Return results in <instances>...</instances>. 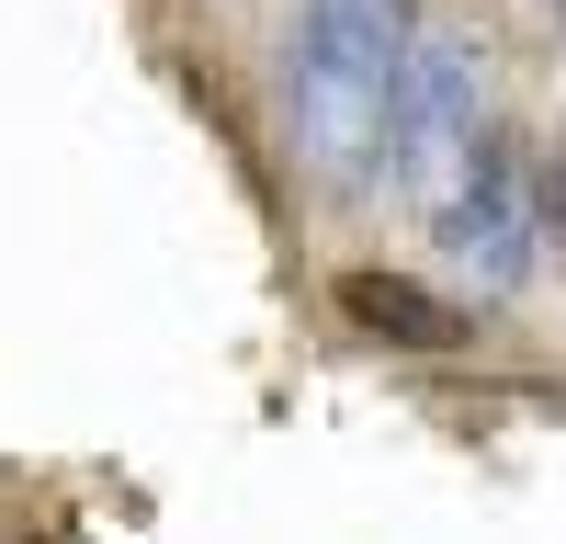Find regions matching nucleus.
<instances>
[{
  "label": "nucleus",
  "mask_w": 566,
  "mask_h": 544,
  "mask_svg": "<svg viewBox=\"0 0 566 544\" xmlns=\"http://www.w3.org/2000/svg\"><path fill=\"white\" fill-rule=\"evenodd\" d=\"M419 34V0H295L283 45V136L328 193H363L386 159V91Z\"/></svg>",
  "instance_id": "f257e3e1"
},
{
  "label": "nucleus",
  "mask_w": 566,
  "mask_h": 544,
  "mask_svg": "<svg viewBox=\"0 0 566 544\" xmlns=\"http://www.w3.org/2000/svg\"><path fill=\"white\" fill-rule=\"evenodd\" d=\"M488 136H499V69H488V34L419 12L408 57H397V91H386V159H374V181H386L408 216H431L453 181L476 170Z\"/></svg>",
  "instance_id": "f03ea898"
},
{
  "label": "nucleus",
  "mask_w": 566,
  "mask_h": 544,
  "mask_svg": "<svg viewBox=\"0 0 566 544\" xmlns=\"http://www.w3.org/2000/svg\"><path fill=\"white\" fill-rule=\"evenodd\" d=\"M544 216H555L544 205V170L510 148V136H488L476 170H464L419 227H431V261L453 272L464 306H510V295L533 284V261H544Z\"/></svg>",
  "instance_id": "7ed1b4c3"
},
{
  "label": "nucleus",
  "mask_w": 566,
  "mask_h": 544,
  "mask_svg": "<svg viewBox=\"0 0 566 544\" xmlns=\"http://www.w3.org/2000/svg\"><path fill=\"white\" fill-rule=\"evenodd\" d=\"M340 317L363 341H386V352H419V363H442V352H464V295H442V284H419V272H374V261H352L340 272Z\"/></svg>",
  "instance_id": "20e7f679"
},
{
  "label": "nucleus",
  "mask_w": 566,
  "mask_h": 544,
  "mask_svg": "<svg viewBox=\"0 0 566 544\" xmlns=\"http://www.w3.org/2000/svg\"><path fill=\"white\" fill-rule=\"evenodd\" d=\"M555 23H566V0H555ZM555 227H566V181H555Z\"/></svg>",
  "instance_id": "39448f33"
}]
</instances>
